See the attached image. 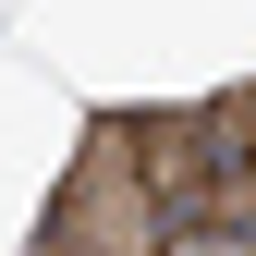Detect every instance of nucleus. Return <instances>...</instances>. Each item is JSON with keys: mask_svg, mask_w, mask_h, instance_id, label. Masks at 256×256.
Returning a JSON list of instances; mask_svg holds the SVG:
<instances>
[{"mask_svg": "<svg viewBox=\"0 0 256 256\" xmlns=\"http://www.w3.org/2000/svg\"><path fill=\"white\" fill-rule=\"evenodd\" d=\"M49 256H171V208H158V183L134 171V122H86L74 171H61V196L37 220Z\"/></svg>", "mask_w": 256, "mask_h": 256, "instance_id": "f257e3e1", "label": "nucleus"}, {"mask_svg": "<svg viewBox=\"0 0 256 256\" xmlns=\"http://www.w3.org/2000/svg\"><path fill=\"white\" fill-rule=\"evenodd\" d=\"M122 122H134V171L158 183V208H171V220H208L220 208V134L196 110H122Z\"/></svg>", "mask_w": 256, "mask_h": 256, "instance_id": "f03ea898", "label": "nucleus"}, {"mask_svg": "<svg viewBox=\"0 0 256 256\" xmlns=\"http://www.w3.org/2000/svg\"><path fill=\"white\" fill-rule=\"evenodd\" d=\"M208 134H220V171H256V86L208 110Z\"/></svg>", "mask_w": 256, "mask_h": 256, "instance_id": "7ed1b4c3", "label": "nucleus"}, {"mask_svg": "<svg viewBox=\"0 0 256 256\" xmlns=\"http://www.w3.org/2000/svg\"><path fill=\"white\" fill-rule=\"evenodd\" d=\"M208 232L256 256V171H220V208H208Z\"/></svg>", "mask_w": 256, "mask_h": 256, "instance_id": "20e7f679", "label": "nucleus"}]
</instances>
